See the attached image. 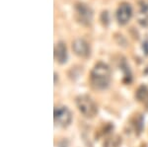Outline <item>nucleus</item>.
<instances>
[{"mask_svg":"<svg viewBox=\"0 0 148 147\" xmlns=\"http://www.w3.org/2000/svg\"><path fill=\"white\" fill-rule=\"evenodd\" d=\"M135 97L138 101L140 102H146L148 99V88L145 85H141L137 90H136V94Z\"/></svg>","mask_w":148,"mask_h":147,"instance_id":"1a4fd4ad","label":"nucleus"},{"mask_svg":"<svg viewBox=\"0 0 148 147\" xmlns=\"http://www.w3.org/2000/svg\"><path fill=\"white\" fill-rule=\"evenodd\" d=\"M72 51L77 56L81 58H88L91 55V47L90 44L84 39H75L72 42Z\"/></svg>","mask_w":148,"mask_h":147,"instance_id":"423d86ee","label":"nucleus"},{"mask_svg":"<svg viewBox=\"0 0 148 147\" xmlns=\"http://www.w3.org/2000/svg\"><path fill=\"white\" fill-rule=\"evenodd\" d=\"M54 59L59 64H64L67 62L68 53L66 44L63 42H58L54 46Z\"/></svg>","mask_w":148,"mask_h":147,"instance_id":"0eeeda50","label":"nucleus"},{"mask_svg":"<svg viewBox=\"0 0 148 147\" xmlns=\"http://www.w3.org/2000/svg\"><path fill=\"white\" fill-rule=\"evenodd\" d=\"M132 17V7L127 2H121L116 12V18L121 26H125Z\"/></svg>","mask_w":148,"mask_h":147,"instance_id":"39448f33","label":"nucleus"},{"mask_svg":"<svg viewBox=\"0 0 148 147\" xmlns=\"http://www.w3.org/2000/svg\"><path fill=\"white\" fill-rule=\"evenodd\" d=\"M135 130L137 131V133H140L143 129V118L141 115H139L135 120Z\"/></svg>","mask_w":148,"mask_h":147,"instance_id":"f8f14e48","label":"nucleus"},{"mask_svg":"<svg viewBox=\"0 0 148 147\" xmlns=\"http://www.w3.org/2000/svg\"><path fill=\"white\" fill-rule=\"evenodd\" d=\"M100 21H101L102 25L104 27H108L111 23V17H110V13L108 10L102 11V13L100 14Z\"/></svg>","mask_w":148,"mask_h":147,"instance_id":"9b49d317","label":"nucleus"},{"mask_svg":"<svg viewBox=\"0 0 148 147\" xmlns=\"http://www.w3.org/2000/svg\"><path fill=\"white\" fill-rule=\"evenodd\" d=\"M74 11H75L76 21L80 25L85 26V27L91 26L93 22V17H94L91 7L85 3H82V2H78L74 6Z\"/></svg>","mask_w":148,"mask_h":147,"instance_id":"7ed1b4c3","label":"nucleus"},{"mask_svg":"<svg viewBox=\"0 0 148 147\" xmlns=\"http://www.w3.org/2000/svg\"><path fill=\"white\" fill-rule=\"evenodd\" d=\"M121 143V138L118 135H114L108 138L104 143V147H120Z\"/></svg>","mask_w":148,"mask_h":147,"instance_id":"9d476101","label":"nucleus"},{"mask_svg":"<svg viewBox=\"0 0 148 147\" xmlns=\"http://www.w3.org/2000/svg\"><path fill=\"white\" fill-rule=\"evenodd\" d=\"M90 83L94 89L106 90L111 83V69L105 62L99 61L94 65L90 73Z\"/></svg>","mask_w":148,"mask_h":147,"instance_id":"f257e3e1","label":"nucleus"},{"mask_svg":"<svg viewBox=\"0 0 148 147\" xmlns=\"http://www.w3.org/2000/svg\"><path fill=\"white\" fill-rule=\"evenodd\" d=\"M121 70L123 73V81L125 83H130L131 81V71L130 68V65L125 61V59H121L120 62Z\"/></svg>","mask_w":148,"mask_h":147,"instance_id":"6e6552de","label":"nucleus"},{"mask_svg":"<svg viewBox=\"0 0 148 147\" xmlns=\"http://www.w3.org/2000/svg\"><path fill=\"white\" fill-rule=\"evenodd\" d=\"M54 122L59 126L66 127L72 122V113L69 111L67 107H56L54 109Z\"/></svg>","mask_w":148,"mask_h":147,"instance_id":"20e7f679","label":"nucleus"},{"mask_svg":"<svg viewBox=\"0 0 148 147\" xmlns=\"http://www.w3.org/2000/svg\"><path fill=\"white\" fill-rule=\"evenodd\" d=\"M142 49L146 55H148V41H144L142 44Z\"/></svg>","mask_w":148,"mask_h":147,"instance_id":"ddd939ff","label":"nucleus"},{"mask_svg":"<svg viewBox=\"0 0 148 147\" xmlns=\"http://www.w3.org/2000/svg\"><path fill=\"white\" fill-rule=\"evenodd\" d=\"M79 112L86 118H94L98 113V107L91 97L87 95H80L75 100Z\"/></svg>","mask_w":148,"mask_h":147,"instance_id":"f03ea898","label":"nucleus"}]
</instances>
